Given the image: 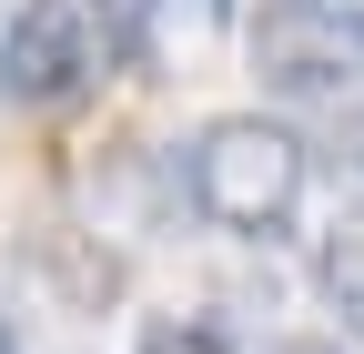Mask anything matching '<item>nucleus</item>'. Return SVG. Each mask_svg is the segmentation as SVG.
<instances>
[{
	"label": "nucleus",
	"instance_id": "3",
	"mask_svg": "<svg viewBox=\"0 0 364 354\" xmlns=\"http://www.w3.org/2000/svg\"><path fill=\"white\" fill-rule=\"evenodd\" d=\"M364 71V21L344 0H263L253 11V81L284 102H344Z\"/></svg>",
	"mask_w": 364,
	"mask_h": 354
},
{
	"label": "nucleus",
	"instance_id": "1",
	"mask_svg": "<svg viewBox=\"0 0 364 354\" xmlns=\"http://www.w3.org/2000/svg\"><path fill=\"white\" fill-rule=\"evenodd\" d=\"M182 203L233 243H273L294 223V203H304V142L284 122H263V112H223L182 152Z\"/></svg>",
	"mask_w": 364,
	"mask_h": 354
},
{
	"label": "nucleus",
	"instance_id": "9",
	"mask_svg": "<svg viewBox=\"0 0 364 354\" xmlns=\"http://www.w3.org/2000/svg\"><path fill=\"white\" fill-rule=\"evenodd\" d=\"M0 354H21V344H11V324H0Z\"/></svg>",
	"mask_w": 364,
	"mask_h": 354
},
{
	"label": "nucleus",
	"instance_id": "8",
	"mask_svg": "<svg viewBox=\"0 0 364 354\" xmlns=\"http://www.w3.org/2000/svg\"><path fill=\"white\" fill-rule=\"evenodd\" d=\"M263 354H344L334 334H284V344H263Z\"/></svg>",
	"mask_w": 364,
	"mask_h": 354
},
{
	"label": "nucleus",
	"instance_id": "4",
	"mask_svg": "<svg viewBox=\"0 0 364 354\" xmlns=\"http://www.w3.org/2000/svg\"><path fill=\"white\" fill-rule=\"evenodd\" d=\"M223 31H233V0H132L122 11V61L152 71V81H193Z\"/></svg>",
	"mask_w": 364,
	"mask_h": 354
},
{
	"label": "nucleus",
	"instance_id": "7",
	"mask_svg": "<svg viewBox=\"0 0 364 354\" xmlns=\"http://www.w3.org/2000/svg\"><path fill=\"white\" fill-rule=\"evenodd\" d=\"M334 162L364 183V102H344V112H334Z\"/></svg>",
	"mask_w": 364,
	"mask_h": 354
},
{
	"label": "nucleus",
	"instance_id": "6",
	"mask_svg": "<svg viewBox=\"0 0 364 354\" xmlns=\"http://www.w3.org/2000/svg\"><path fill=\"white\" fill-rule=\"evenodd\" d=\"M142 354H233V344H223V324H203V314H193V324H152V334H142Z\"/></svg>",
	"mask_w": 364,
	"mask_h": 354
},
{
	"label": "nucleus",
	"instance_id": "2",
	"mask_svg": "<svg viewBox=\"0 0 364 354\" xmlns=\"http://www.w3.org/2000/svg\"><path fill=\"white\" fill-rule=\"evenodd\" d=\"M112 21L91 11V0H21L11 21H0V102L11 112H61L81 102L91 81L112 61Z\"/></svg>",
	"mask_w": 364,
	"mask_h": 354
},
{
	"label": "nucleus",
	"instance_id": "5",
	"mask_svg": "<svg viewBox=\"0 0 364 354\" xmlns=\"http://www.w3.org/2000/svg\"><path fill=\"white\" fill-rule=\"evenodd\" d=\"M314 284H324V304L344 314V334L364 344V193L324 223V243H314Z\"/></svg>",
	"mask_w": 364,
	"mask_h": 354
}]
</instances>
